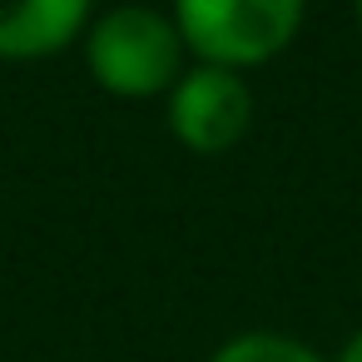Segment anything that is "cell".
I'll list each match as a JSON object with an SVG mask.
<instances>
[{"instance_id":"obj_1","label":"cell","mask_w":362,"mask_h":362,"mask_svg":"<svg viewBox=\"0 0 362 362\" xmlns=\"http://www.w3.org/2000/svg\"><path fill=\"white\" fill-rule=\"evenodd\" d=\"M174 16L189 50L218 70H238L278 55L293 40L303 0H174Z\"/></svg>"},{"instance_id":"obj_2","label":"cell","mask_w":362,"mask_h":362,"mask_svg":"<svg viewBox=\"0 0 362 362\" xmlns=\"http://www.w3.org/2000/svg\"><path fill=\"white\" fill-rule=\"evenodd\" d=\"M85 55H90L95 80L110 95L144 100V95H159L164 85H174L184 40H179V25H169L159 11L119 6L90 30Z\"/></svg>"},{"instance_id":"obj_3","label":"cell","mask_w":362,"mask_h":362,"mask_svg":"<svg viewBox=\"0 0 362 362\" xmlns=\"http://www.w3.org/2000/svg\"><path fill=\"white\" fill-rule=\"evenodd\" d=\"M248 115H253L248 85L233 70H218V65L189 70L179 80L174 100H169V124L194 154L233 149L243 139V129H248Z\"/></svg>"},{"instance_id":"obj_4","label":"cell","mask_w":362,"mask_h":362,"mask_svg":"<svg viewBox=\"0 0 362 362\" xmlns=\"http://www.w3.org/2000/svg\"><path fill=\"white\" fill-rule=\"evenodd\" d=\"M90 0H0V55L35 60L75 40Z\"/></svg>"},{"instance_id":"obj_5","label":"cell","mask_w":362,"mask_h":362,"mask_svg":"<svg viewBox=\"0 0 362 362\" xmlns=\"http://www.w3.org/2000/svg\"><path fill=\"white\" fill-rule=\"evenodd\" d=\"M214 362H322L313 347H303L298 337H278V332H243L233 342H223L214 352Z\"/></svg>"},{"instance_id":"obj_6","label":"cell","mask_w":362,"mask_h":362,"mask_svg":"<svg viewBox=\"0 0 362 362\" xmlns=\"http://www.w3.org/2000/svg\"><path fill=\"white\" fill-rule=\"evenodd\" d=\"M337 362H362V332L357 337H347V347H342V357Z\"/></svg>"},{"instance_id":"obj_7","label":"cell","mask_w":362,"mask_h":362,"mask_svg":"<svg viewBox=\"0 0 362 362\" xmlns=\"http://www.w3.org/2000/svg\"><path fill=\"white\" fill-rule=\"evenodd\" d=\"M357 21H362V0H357Z\"/></svg>"}]
</instances>
